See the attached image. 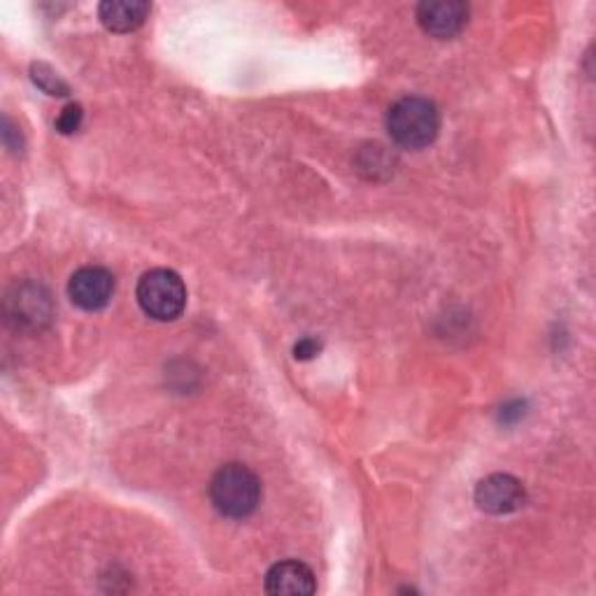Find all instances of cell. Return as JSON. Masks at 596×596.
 <instances>
[{
    "instance_id": "11",
    "label": "cell",
    "mask_w": 596,
    "mask_h": 596,
    "mask_svg": "<svg viewBox=\"0 0 596 596\" xmlns=\"http://www.w3.org/2000/svg\"><path fill=\"white\" fill-rule=\"evenodd\" d=\"M82 119H85V112L82 108H79L77 103H70L62 110V114H58L56 119V129L58 133H64V135H70L75 131H79V126H82Z\"/></svg>"
},
{
    "instance_id": "1",
    "label": "cell",
    "mask_w": 596,
    "mask_h": 596,
    "mask_svg": "<svg viewBox=\"0 0 596 596\" xmlns=\"http://www.w3.org/2000/svg\"><path fill=\"white\" fill-rule=\"evenodd\" d=\"M441 129V114L429 98L408 96L394 103L387 114V131L396 145L422 150L431 145Z\"/></svg>"
},
{
    "instance_id": "12",
    "label": "cell",
    "mask_w": 596,
    "mask_h": 596,
    "mask_svg": "<svg viewBox=\"0 0 596 596\" xmlns=\"http://www.w3.org/2000/svg\"><path fill=\"white\" fill-rule=\"evenodd\" d=\"M320 350H322V345L317 343L314 338H301V341H298L294 347V356L301 362H308V360H312L314 354H320Z\"/></svg>"
},
{
    "instance_id": "10",
    "label": "cell",
    "mask_w": 596,
    "mask_h": 596,
    "mask_svg": "<svg viewBox=\"0 0 596 596\" xmlns=\"http://www.w3.org/2000/svg\"><path fill=\"white\" fill-rule=\"evenodd\" d=\"M33 79H35V85L43 87L47 93L52 96H66L68 87L62 82V79H58L47 66H33Z\"/></svg>"
},
{
    "instance_id": "2",
    "label": "cell",
    "mask_w": 596,
    "mask_h": 596,
    "mask_svg": "<svg viewBox=\"0 0 596 596\" xmlns=\"http://www.w3.org/2000/svg\"><path fill=\"white\" fill-rule=\"evenodd\" d=\"M210 501L224 518L243 520L262 501V483L243 464H227L212 475Z\"/></svg>"
},
{
    "instance_id": "4",
    "label": "cell",
    "mask_w": 596,
    "mask_h": 596,
    "mask_svg": "<svg viewBox=\"0 0 596 596\" xmlns=\"http://www.w3.org/2000/svg\"><path fill=\"white\" fill-rule=\"evenodd\" d=\"M68 294L77 308L87 312L103 310L114 294V277L108 268L85 266L70 277Z\"/></svg>"
},
{
    "instance_id": "3",
    "label": "cell",
    "mask_w": 596,
    "mask_h": 596,
    "mask_svg": "<svg viewBox=\"0 0 596 596\" xmlns=\"http://www.w3.org/2000/svg\"><path fill=\"white\" fill-rule=\"evenodd\" d=\"M137 303L152 320L170 322L183 314L187 306V287L183 277L168 268H154L137 283Z\"/></svg>"
},
{
    "instance_id": "5",
    "label": "cell",
    "mask_w": 596,
    "mask_h": 596,
    "mask_svg": "<svg viewBox=\"0 0 596 596\" xmlns=\"http://www.w3.org/2000/svg\"><path fill=\"white\" fill-rule=\"evenodd\" d=\"M525 487L508 473H494L475 487V504L489 515H508L525 506Z\"/></svg>"
},
{
    "instance_id": "8",
    "label": "cell",
    "mask_w": 596,
    "mask_h": 596,
    "mask_svg": "<svg viewBox=\"0 0 596 596\" xmlns=\"http://www.w3.org/2000/svg\"><path fill=\"white\" fill-rule=\"evenodd\" d=\"M98 14H101L106 29L114 33H131L145 24L150 5L143 0H106L98 8Z\"/></svg>"
},
{
    "instance_id": "6",
    "label": "cell",
    "mask_w": 596,
    "mask_h": 596,
    "mask_svg": "<svg viewBox=\"0 0 596 596\" xmlns=\"http://www.w3.org/2000/svg\"><path fill=\"white\" fill-rule=\"evenodd\" d=\"M417 22L433 37H452L468 22V8L460 0H431L417 8Z\"/></svg>"
},
{
    "instance_id": "7",
    "label": "cell",
    "mask_w": 596,
    "mask_h": 596,
    "mask_svg": "<svg viewBox=\"0 0 596 596\" xmlns=\"http://www.w3.org/2000/svg\"><path fill=\"white\" fill-rule=\"evenodd\" d=\"M317 589L312 571L301 562H280L266 573V592L268 594H289L306 596Z\"/></svg>"
},
{
    "instance_id": "9",
    "label": "cell",
    "mask_w": 596,
    "mask_h": 596,
    "mask_svg": "<svg viewBox=\"0 0 596 596\" xmlns=\"http://www.w3.org/2000/svg\"><path fill=\"white\" fill-rule=\"evenodd\" d=\"M10 303L14 306L12 317H16L22 324L37 327L40 322H47L52 317L49 296L35 285L16 287V298H10Z\"/></svg>"
}]
</instances>
